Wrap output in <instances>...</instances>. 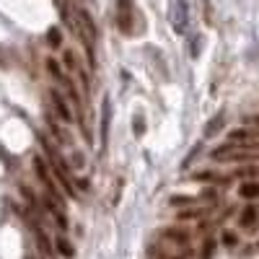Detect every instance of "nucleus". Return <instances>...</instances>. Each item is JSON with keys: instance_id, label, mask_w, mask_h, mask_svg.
<instances>
[{"instance_id": "obj_2", "label": "nucleus", "mask_w": 259, "mask_h": 259, "mask_svg": "<svg viewBox=\"0 0 259 259\" xmlns=\"http://www.w3.org/2000/svg\"><path fill=\"white\" fill-rule=\"evenodd\" d=\"M31 166H34V171H36V179L47 187V194H50V197H52V200H57L60 205H65V194H62L60 184L55 182V177H52V171H50V166H47L45 156H34Z\"/></svg>"}, {"instance_id": "obj_4", "label": "nucleus", "mask_w": 259, "mask_h": 259, "mask_svg": "<svg viewBox=\"0 0 259 259\" xmlns=\"http://www.w3.org/2000/svg\"><path fill=\"white\" fill-rule=\"evenodd\" d=\"M47 99H50V106H52V117H57L60 122H73V109H70V104H68V99H65L57 89H50L47 91Z\"/></svg>"}, {"instance_id": "obj_28", "label": "nucleus", "mask_w": 259, "mask_h": 259, "mask_svg": "<svg viewBox=\"0 0 259 259\" xmlns=\"http://www.w3.org/2000/svg\"><path fill=\"white\" fill-rule=\"evenodd\" d=\"M246 122H249V124H254V127H259V114H254V117H246Z\"/></svg>"}, {"instance_id": "obj_10", "label": "nucleus", "mask_w": 259, "mask_h": 259, "mask_svg": "<svg viewBox=\"0 0 259 259\" xmlns=\"http://www.w3.org/2000/svg\"><path fill=\"white\" fill-rule=\"evenodd\" d=\"M52 249H55L62 259H75V246H73V241H70L65 233H60L57 239L52 241Z\"/></svg>"}, {"instance_id": "obj_22", "label": "nucleus", "mask_w": 259, "mask_h": 259, "mask_svg": "<svg viewBox=\"0 0 259 259\" xmlns=\"http://www.w3.org/2000/svg\"><path fill=\"white\" fill-rule=\"evenodd\" d=\"M192 202H194V197H187V194H177V197H171V200H168L171 207H189Z\"/></svg>"}, {"instance_id": "obj_27", "label": "nucleus", "mask_w": 259, "mask_h": 259, "mask_svg": "<svg viewBox=\"0 0 259 259\" xmlns=\"http://www.w3.org/2000/svg\"><path fill=\"white\" fill-rule=\"evenodd\" d=\"M83 163H85V158L80 156V150H73V166H75V168H80Z\"/></svg>"}, {"instance_id": "obj_8", "label": "nucleus", "mask_w": 259, "mask_h": 259, "mask_svg": "<svg viewBox=\"0 0 259 259\" xmlns=\"http://www.w3.org/2000/svg\"><path fill=\"white\" fill-rule=\"evenodd\" d=\"M171 21H174V31H179V34L187 31V24H189V8H187V0H174Z\"/></svg>"}, {"instance_id": "obj_18", "label": "nucleus", "mask_w": 259, "mask_h": 259, "mask_svg": "<svg viewBox=\"0 0 259 259\" xmlns=\"http://www.w3.org/2000/svg\"><path fill=\"white\" fill-rule=\"evenodd\" d=\"M47 73H50L57 83H62L65 78H68V75H65V70H62V65H60L55 57H47Z\"/></svg>"}, {"instance_id": "obj_21", "label": "nucleus", "mask_w": 259, "mask_h": 259, "mask_svg": "<svg viewBox=\"0 0 259 259\" xmlns=\"http://www.w3.org/2000/svg\"><path fill=\"white\" fill-rule=\"evenodd\" d=\"M221 241H223V246H228V249H233V246H239V233H236V231H221Z\"/></svg>"}, {"instance_id": "obj_15", "label": "nucleus", "mask_w": 259, "mask_h": 259, "mask_svg": "<svg viewBox=\"0 0 259 259\" xmlns=\"http://www.w3.org/2000/svg\"><path fill=\"white\" fill-rule=\"evenodd\" d=\"M31 228H34V239H36V244H39V249H41V251H45V254H50V256H52V251H55V249H52V241L47 239V233H45V231H41V228H39V223H34Z\"/></svg>"}, {"instance_id": "obj_3", "label": "nucleus", "mask_w": 259, "mask_h": 259, "mask_svg": "<svg viewBox=\"0 0 259 259\" xmlns=\"http://www.w3.org/2000/svg\"><path fill=\"white\" fill-rule=\"evenodd\" d=\"M228 143L236 145L239 150L259 148V133L251 127H236V130H228Z\"/></svg>"}, {"instance_id": "obj_16", "label": "nucleus", "mask_w": 259, "mask_h": 259, "mask_svg": "<svg viewBox=\"0 0 259 259\" xmlns=\"http://www.w3.org/2000/svg\"><path fill=\"white\" fill-rule=\"evenodd\" d=\"M205 207H184V210H179L177 212V221H200V218H205Z\"/></svg>"}, {"instance_id": "obj_20", "label": "nucleus", "mask_w": 259, "mask_h": 259, "mask_svg": "<svg viewBox=\"0 0 259 259\" xmlns=\"http://www.w3.org/2000/svg\"><path fill=\"white\" fill-rule=\"evenodd\" d=\"M62 65H65V68H68L70 73H78V70H80L78 57H75V52H73V50H65V52H62Z\"/></svg>"}, {"instance_id": "obj_11", "label": "nucleus", "mask_w": 259, "mask_h": 259, "mask_svg": "<svg viewBox=\"0 0 259 259\" xmlns=\"http://www.w3.org/2000/svg\"><path fill=\"white\" fill-rule=\"evenodd\" d=\"M189 256H192V251H189V249H182L179 254H166L158 244H150V246H148V256H145V259H189Z\"/></svg>"}, {"instance_id": "obj_26", "label": "nucleus", "mask_w": 259, "mask_h": 259, "mask_svg": "<svg viewBox=\"0 0 259 259\" xmlns=\"http://www.w3.org/2000/svg\"><path fill=\"white\" fill-rule=\"evenodd\" d=\"M145 133V122H143V114H135V135L140 138Z\"/></svg>"}, {"instance_id": "obj_25", "label": "nucleus", "mask_w": 259, "mask_h": 259, "mask_svg": "<svg viewBox=\"0 0 259 259\" xmlns=\"http://www.w3.org/2000/svg\"><path fill=\"white\" fill-rule=\"evenodd\" d=\"M202 200L210 202V205H215V202H218V192H215V189H205L202 192Z\"/></svg>"}, {"instance_id": "obj_7", "label": "nucleus", "mask_w": 259, "mask_h": 259, "mask_svg": "<svg viewBox=\"0 0 259 259\" xmlns=\"http://www.w3.org/2000/svg\"><path fill=\"white\" fill-rule=\"evenodd\" d=\"M41 202H45V207L50 210V215H52V221L57 223V228H60V231H68L70 221H68V215H65V210L60 207V202L52 200L50 194H45V197H41Z\"/></svg>"}, {"instance_id": "obj_23", "label": "nucleus", "mask_w": 259, "mask_h": 259, "mask_svg": "<svg viewBox=\"0 0 259 259\" xmlns=\"http://www.w3.org/2000/svg\"><path fill=\"white\" fill-rule=\"evenodd\" d=\"M47 41H50V47H52V50H60V47H62V34H60V29H50Z\"/></svg>"}, {"instance_id": "obj_9", "label": "nucleus", "mask_w": 259, "mask_h": 259, "mask_svg": "<svg viewBox=\"0 0 259 259\" xmlns=\"http://www.w3.org/2000/svg\"><path fill=\"white\" fill-rule=\"evenodd\" d=\"M256 223H259V207H254V205L249 202L244 210H239V228L249 231V228H254Z\"/></svg>"}, {"instance_id": "obj_6", "label": "nucleus", "mask_w": 259, "mask_h": 259, "mask_svg": "<svg viewBox=\"0 0 259 259\" xmlns=\"http://www.w3.org/2000/svg\"><path fill=\"white\" fill-rule=\"evenodd\" d=\"M161 241H166V244H171V246H177V249H187L189 241H192V233H189L187 228L174 226V228H166V231L161 233Z\"/></svg>"}, {"instance_id": "obj_24", "label": "nucleus", "mask_w": 259, "mask_h": 259, "mask_svg": "<svg viewBox=\"0 0 259 259\" xmlns=\"http://www.w3.org/2000/svg\"><path fill=\"white\" fill-rule=\"evenodd\" d=\"M212 251H215V239H205L200 249V259H212Z\"/></svg>"}, {"instance_id": "obj_17", "label": "nucleus", "mask_w": 259, "mask_h": 259, "mask_svg": "<svg viewBox=\"0 0 259 259\" xmlns=\"http://www.w3.org/2000/svg\"><path fill=\"white\" fill-rule=\"evenodd\" d=\"M233 177H236V179H244V182H251V179H256V177H259V166L246 163V166H241L239 171H236Z\"/></svg>"}, {"instance_id": "obj_19", "label": "nucleus", "mask_w": 259, "mask_h": 259, "mask_svg": "<svg viewBox=\"0 0 259 259\" xmlns=\"http://www.w3.org/2000/svg\"><path fill=\"white\" fill-rule=\"evenodd\" d=\"M223 122H226V117L223 114H218V117H212L207 124H205V138H215L221 133V127H223Z\"/></svg>"}, {"instance_id": "obj_12", "label": "nucleus", "mask_w": 259, "mask_h": 259, "mask_svg": "<svg viewBox=\"0 0 259 259\" xmlns=\"http://www.w3.org/2000/svg\"><path fill=\"white\" fill-rule=\"evenodd\" d=\"M45 119H47V124H50V133H52V135L57 138V143H60V145H73V135L68 133V130H62V127L57 124V119H55L52 114H47Z\"/></svg>"}, {"instance_id": "obj_14", "label": "nucleus", "mask_w": 259, "mask_h": 259, "mask_svg": "<svg viewBox=\"0 0 259 259\" xmlns=\"http://www.w3.org/2000/svg\"><path fill=\"white\" fill-rule=\"evenodd\" d=\"M239 194H241V200H246V202L256 200V197H259V179L241 182V187H239Z\"/></svg>"}, {"instance_id": "obj_5", "label": "nucleus", "mask_w": 259, "mask_h": 259, "mask_svg": "<svg viewBox=\"0 0 259 259\" xmlns=\"http://www.w3.org/2000/svg\"><path fill=\"white\" fill-rule=\"evenodd\" d=\"M117 24L122 34H135L133 29V0H117Z\"/></svg>"}, {"instance_id": "obj_13", "label": "nucleus", "mask_w": 259, "mask_h": 259, "mask_svg": "<svg viewBox=\"0 0 259 259\" xmlns=\"http://www.w3.org/2000/svg\"><path fill=\"white\" fill-rule=\"evenodd\" d=\"M104 114H101V148L106 150V140H109V119H112V106H109V99H104ZM101 150V153H104Z\"/></svg>"}, {"instance_id": "obj_1", "label": "nucleus", "mask_w": 259, "mask_h": 259, "mask_svg": "<svg viewBox=\"0 0 259 259\" xmlns=\"http://www.w3.org/2000/svg\"><path fill=\"white\" fill-rule=\"evenodd\" d=\"M39 143H41V150H45V161H47V166H50V171H52L55 182L60 184V189H65V194H68L70 200H78V192H75V184H73V168H70V163L60 156L57 145H55L45 133L39 135Z\"/></svg>"}]
</instances>
